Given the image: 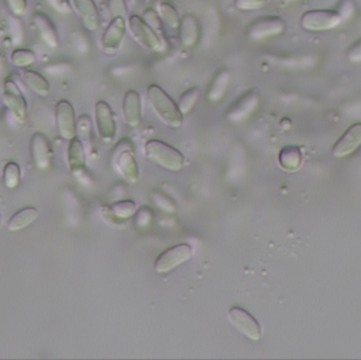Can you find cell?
Masks as SVG:
<instances>
[{
	"mask_svg": "<svg viewBox=\"0 0 361 360\" xmlns=\"http://www.w3.org/2000/svg\"><path fill=\"white\" fill-rule=\"evenodd\" d=\"M67 164L72 175L80 179L86 172V147L78 137L68 141Z\"/></svg>",
	"mask_w": 361,
	"mask_h": 360,
	"instance_id": "d6986e66",
	"label": "cell"
},
{
	"mask_svg": "<svg viewBox=\"0 0 361 360\" xmlns=\"http://www.w3.org/2000/svg\"><path fill=\"white\" fill-rule=\"evenodd\" d=\"M36 55L33 50L29 49H15L12 51L11 55H10V62L12 65H15V67L19 69H26L29 66L33 65L36 62Z\"/></svg>",
	"mask_w": 361,
	"mask_h": 360,
	"instance_id": "83f0119b",
	"label": "cell"
},
{
	"mask_svg": "<svg viewBox=\"0 0 361 360\" xmlns=\"http://www.w3.org/2000/svg\"><path fill=\"white\" fill-rule=\"evenodd\" d=\"M4 103L18 124H25L27 119V101L21 88L15 80L6 79L4 83Z\"/></svg>",
	"mask_w": 361,
	"mask_h": 360,
	"instance_id": "8992f818",
	"label": "cell"
},
{
	"mask_svg": "<svg viewBox=\"0 0 361 360\" xmlns=\"http://www.w3.org/2000/svg\"><path fill=\"white\" fill-rule=\"evenodd\" d=\"M361 145V123L355 124L346 130L344 135L334 144L332 154L334 157L343 158L350 155Z\"/></svg>",
	"mask_w": 361,
	"mask_h": 360,
	"instance_id": "e0dca14e",
	"label": "cell"
},
{
	"mask_svg": "<svg viewBox=\"0 0 361 360\" xmlns=\"http://www.w3.org/2000/svg\"><path fill=\"white\" fill-rule=\"evenodd\" d=\"M1 223H3V220H1V215H0V227H1Z\"/></svg>",
	"mask_w": 361,
	"mask_h": 360,
	"instance_id": "74e56055",
	"label": "cell"
},
{
	"mask_svg": "<svg viewBox=\"0 0 361 360\" xmlns=\"http://www.w3.org/2000/svg\"><path fill=\"white\" fill-rule=\"evenodd\" d=\"M6 5L9 8L12 15L22 17L27 10V0H5Z\"/></svg>",
	"mask_w": 361,
	"mask_h": 360,
	"instance_id": "d6a6232c",
	"label": "cell"
},
{
	"mask_svg": "<svg viewBox=\"0 0 361 360\" xmlns=\"http://www.w3.org/2000/svg\"><path fill=\"white\" fill-rule=\"evenodd\" d=\"M200 90L197 86H192L188 88L185 91L180 95L178 99V105L180 111L182 112L184 116L190 113L194 107H195L197 102L199 101Z\"/></svg>",
	"mask_w": 361,
	"mask_h": 360,
	"instance_id": "484cf974",
	"label": "cell"
},
{
	"mask_svg": "<svg viewBox=\"0 0 361 360\" xmlns=\"http://www.w3.org/2000/svg\"><path fill=\"white\" fill-rule=\"evenodd\" d=\"M136 211V204L132 200H122L110 207V212L118 218H128Z\"/></svg>",
	"mask_w": 361,
	"mask_h": 360,
	"instance_id": "4dcf8cb0",
	"label": "cell"
},
{
	"mask_svg": "<svg viewBox=\"0 0 361 360\" xmlns=\"http://www.w3.org/2000/svg\"><path fill=\"white\" fill-rule=\"evenodd\" d=\"M23 80L25 85L37 95L40 97H47L49 95L51 86L49 80L38 72L33 69H24Z\"/></svg>",
	"mask_w": 361,
	"mask_h": 360,
	"instance_id": "603a6c76",
	"label": "cell"
},
{
	"mask_svg": "<svg viewBox=\"0 0 361 360\" xmlns=\"http://www.w3.org/2000/svg\"><path fill=\"white\" fill-rule=\"evenodd\" d=\"M143 19L145 20L146 23L152 27L162 39L166 43V32L164 29V22H162V18L158 15V12L152 9V8H148L144 11Z\"/></svg>",
	"mask_w": 361,
	"mask_h": 360,
	"instance_id": "f546056e",
	"label": "cell"
},
{
	"mask_svg": "<svg viewBox=\"0 0 361 360\" xmlns=\"http://www.w3.org/2000/svg\"><path fill=\"white\" fill-rule=\"evenodd\" d=\"M118 146L120 151H118L114 157L116 169L126 181L136 183L140 177V170L134 156L133 144L130 140H124Z\"/></svg>",
	"mask_w": 361,
	"mask_h": 360,
	"instance_id": "5b68a950",
	"label": "cell"
},
{
	"mask_svg": "<svg viewBox=\"0 0 361 360\" xmlns=\"http://www.w3.org/2000/svg\"><path fill=\"white\" fill-rule=\"evenodd\" d=\"M126 32H127L126 18H113V20L106 26L105 31L102 35V48L108 53H115L122 46Z\"/></svg>",
	"mask_w": 361,
	"mask_h": 360,
	"instance_id": "4fadbf2b",
	"label": "cell"
},
{
	"mask_svg": "<svg viewBox=\"0 0 361 360\" xmlns=\"http://www.w3.org/2000/svg\"><path fill=\"white\" fill-rule=\"evenodd\" d=\"M258 105H260V93L258 90H248L234 103H232L228 112V118L232 123H242L258 109Z\"/></svg>",
	"mask_w": 361,
	"mask_h": 360,
	"instance_id": "9c48e42d",
	"label": "cell"
},
{
	"mask_svg": "<svg viewBox=\"0 0 361 360\" xmlns=\"http://www.w3.org/2000/svg\"><path fill=\"white\" fill-rule=\"evenodd\" d=\"M344 22L336 10H310L303 13L301 25L308 31H328Z\"/></svg>",
	"mask_w": 361,
	"mask_h": 360,
	"instance_id": "277c9868",
	"label": "cell"
},
{
	"mask_svg": "<svg viewBox=\"0 0 361 360\" xmlns=\"http://www.w3.org/2000/svg\"><path fill=\"white\" fill-rule=\"evenodd\" d=\"M158 15L162 22L170 26L171 29H178L180 23V17L176 8L166 0H162L157 7Z\"/></svg>",
	"mask_w": 361,
	"mask_h": 360,
	"instance_id": "d4e9b609",
	"label": "cell"
},
{
	"mask_svg": "<svg viewBox=\"0 0 361 360\" xmlns=\"http://www.w3.org/2000/svg\"><path fill=\"white\" fill-rule=\"evenodd\" d=\"M287 1H294V0H287Z\"/></svg>",
	"mask_w": 361,
	"mask_h": 360,
	"instance_id": "f35d334b",
	"label": "cell"
},
{
	"mask_svg": "<svg viewBox=\"0 0 361 360\" xmlns=\"http://www.w3.org/2000/svg\"><path fill=\"white\" fill-rule=\"evenodd\" d=\"M192 257V248L188 244H180L169 248L157 258L155 269L157 273L164 274L178 267Z\"/></svg>",
	"mask_w": 361,
	"mask_h": 360,
	"instance_id": "30bf717a",
	"label": "cell"
},
{
	"mask_svg": "<svg viewBox=\"0 0 361 360\" xmlns=\"http://www.w3.org/2000/svg\"><path fill=\"white\" fill-rule=\"evenodd\" d=\"M47 3L53 8L54 11L61 15H70L73 11V6L70 0H47Z\"/></svg>",
	"mask_w": 361,
	"mask_h": 360,
	"instance_id": "836d02e7",
	"label": "cell"
},
{
	"mask_svg": "<svg viewBox=\"0 0 361 360\" xmlns=\"http://www.w3.org/2000/svg\"><path fill=\"white\" fill-rule=\"evenodd\" d=\"M73 6L88 31L99 29L100 13L94 0H73Z\"/></svg>",
	"mask_w": 361,
	"mask_h": 360,
	"instance_id": "ffe728a7",
	"label": "cell"
},
{
	"mask_svg": "<svg viewBox=\"0 0 361 360\" xmlns=\"http://www.w3.org/2000/svg\"><path fill=\"white\" fill-rule=\"evenodd\" d=\"M110 13L115 17L126 18L127 15V3L126 0H110Z\"/></svg>",
	"mask_w": 361,
	"mask_h": 360,
	"instance_id": "d590c367",
	"label": "cell"
},
{
	"mask_svg": "<svg viewBox=\"0 0 361 360\" xmlns=\"http://www.w3.org/2000/svg\"><path fill=\"white\" fill-rule=\"evenodd\" d=\"M122 109L127 125L132 128L138 127L142 121L141 95L133 89L126 91L122 99Z\"/></svg>",
	"mask_w": 361,
	"mask_h": 360,
	"instance_id": "2e32d148",
	"label": "cell"
},
{
	"mask_svg": "<svg viewBox=\"0 0 361 360\" xmlns=\"http://www.w3.org/2000/svg\"><path fill=\"white\" fill-rule=\"evenodd\" d=\"M336 11L340 13L341 17L343 18L344 21L350 19L352 15H354L355 12L354 0H341V3L339 4L338 9H336Z\"/></svg>",
	"mask_w": 361,
	"mask_h": 360,
	"instance_id": "e575fe53",
	"label": "cell"
},
{
	"mask_svg": "<svg viewBox=\"0 0 361 360\" xmlns=\"http://www.w3.org/2000/svg\"><path fill=\"white\" fill-rule=\"evenodd\" d=\"M54 116L60 137L71 141L77 137V118L73 104L68 100H60L54 107Z\"/></svg>",
	"mask_w": 361,
	"mask_h": 360,
	"instance_id": "52a82bcc",
	"label": "cell"
},
{
	"mask_svg": "<svg viewBox=\"0 0 361 360\" xmlns=\"http://www.w3.org/2000/svg\"><path fill=\"white\" fill-rule=\"evenodd\" d=\"M178 36L180 41L184 47H195L199 43L202 36L199 20L192 13H186L183 18H180V26H178Z\"/></svg>",
	"mask_w": 361,
	"mask_h": 360,
	"instance_id": "ac0fdd59",
	"label": "cell"
},
{
	"mask_svg": "<svg viewBox=\"0 0 361 360\" xmlns=\"http://www.w3.org/2000/svg\"><path fill=\"white\" fill-rule=\"evenodd\" d=\"M31 154L34 164L39 170L51 167L53 151L48 138L43 132H35L31 139Z\"/></svg>",
	"mask_w": 361,
	"mask_h": 360,
	"instance_id": "5bb4252c",
	"label": "cell"
},
{
	"mask_svg": "<svg viewBox=\"0 0 361 360\" xmlns=\"http://www.w3.org/2000/svg\"><path fill=\"white\" fill-rule=\"evenodd\" d=\"M148 102L162 123L172 128H180L184 115L178 109V103L160 86L152 84L146 91Z\"/></svg>",
	"mask_w": 361,
	"mask_h": 360,
	"instance_id": "6da1fadb",
	"label": "cell"
},
{
	"mask_svg": "<svg viewBox=\"0 0 361 360\" xmlns=\"http://www.w3.org/2000/svg\"><path fill=\"white\" fill-rule=\"evenodd\" d=\"M128 22L132 36L140 45L152 52L166 51V41L146 23L143 17L132 15Z\"/></svg>",
	"mask_w": 361,
	"mask_h": 360,
	"instance_id": "3957f363",
	"label": "cell"
},
{
	"mask_svg": "<svg viewBox=\"0 0 361 360\" xmlns=\"http://www.w3.org/2000/svg\"><path fill=\"white\" fill-rule=\"evenodd\" d=\"M286 29V22L280 17H262L249 27V38L254 41H262L280 35Z\"/></svg>",
	"mask_w": 361,
	"mask_h": 360,
	"instance_id": "8fae6325",
	"label": "cell"
},
{
	"mask_svg": "<svg viewBox=\"0 0 361 360\" xmlns=\"http://www.w3.org/2000/svg\"><path fill=\"white\" fill-rule=\"evenodd\" d=\"M268 0H234L235 6L242 11H254L265 6Z\"/></svg>",
	"mask_w": 361,
	"mask_h": 360,
	"instance_id": "1f68e13d",
	"label": "cell"
},
{
	"mask_svg": "<svg viewBox=\"0 0 361 360\" xmlns=\"http://www.w3.org/2000/svg\"><path fill=\"white\" fill-rule=\"evenodd\" d=\"M96 112V126L100 138L104 141L114 139L117 132L115 115L110 104L103 100L96 102L94 106Z\"/></svg>",
	"mask_w": 361,
	"mask_h": 360,
	"instance_id": "7c38bea8",
	"label": "cell"
},
{
	"mask_svg": "<svg viewBox=\"0 0 361 360\" xmlns=\"http://www.w3.org/2000/svg\"><path fill=\"white\" fill-rule=\"evenodd\" d=\"M232 79V74L228 69H222L216 72V75L212 78L208 90H206V98L212 103L222 100L228 91V86Z\"/></svg>",
	"mask_w": 361,
	"mask_h": 360,
	"instance_id": "44dd1931",
	"label": "cell"
},
{
	"mask_svg": "<svg viewBox=\"0 0 361 360\" xmlns=\"http://www.w3.org/2000/svg\"><path fill=\"white\" fill-rule=\"evenodd\" d=\"M145 156L152 164L169 170L178 172L183 169L185 157L174 146L160 141V140H148L144 146Z\"/></svg>",
	"mask_w": 361,
	"mask_h": 360,
	"instance_id": "7a4b0ae2",
	"label": "cell"
},
{
	"mask_svg": "<svg viewBox=\"0 0 361 360\" xmlns=\"http://www.w3.org/2000/svg\"><path fill=\"white\" fill-rule=\"evenodd\" d=\"M347 60L352 63H359L361 62V38L355 41L350 49L347 50Z\"/></svg>",
	"mask_w": 361,
	"mask_h": 360,
	"instance_id": "8d00e7d4",
	"label": "cell"
},
{
	"mask_svg": "<svg viewBox=\"0 0 361 360\" xmlns=\"http://www.w3.org/2000/svg\"><path fill=\"white\" fill-rule=\"evenodd\" d=\"M22 171L19 164L15 161H9L6 164L3 171L4 185L9 189H17L21 183Z\"/></svg>",
	"mask_w": 361,
	"mask_h": 360,
	"instance_id": "4316f807",
	"label": "cell"
},
{
	"mask_svg": "<svg viewBox=\"0 0 361 360\" xmlns=\"http://www.w3.org/2000/svg\"><path fill=\"white\" fill-rule=\"evenodd\" d=\"M280 167L284 171L294 172L300 169L303 163L302 149L296 145H288L282 147L278 155Z\"/></svg>",
	"mask_w": 361,
	"mask_h": 360,
	"instance_id": "7402d4cb",
	"label": "cell"
},
{
	"mask_svg": "<svg viewBox=\"0 0 361 360\" xmlns=\"http://www.w3.org/2000/svg\"><path fill=\"white\" fill-rule=\"evenodd\" d=\"M228 319L244 337L252 341H258L261 339L262 330H261L260 324L251 314L244 311L242 307L238 306L232 307L228 312Z\"/></svg>",
	"mask_w": 361,
	"mask_h": 360,
	"instance_id": "ba28073f",
	"label": "cell"
},
{
	"mask_svg": "<svg viewBox=\"0 0 361 360\" xmlns=\"http://www.w3.org/2000/svg\"><path fill=\"white\" fill-rule=\"evenodd\" d=\"M32 22L40 39L50 49H57L60 46V35L52 20L41 11L34 12Z\"/></svg>",
	"mask_w": 361,
	"mask_h": 360,
	"instance_id": "9a60e30c",
	"label": "cell"
},
{
	"mask_svg": "<svg viewBox=\"0 0 361 360\" xmlns=\"http://www.w3.org/2000/svg\"><path fill=\"white\" fill-rule=\"evenodd\" d=\"M91 118L86 114H82L78 117L77 120V135H79V139L85 147H91L92 142H93V131H92Z\"/></svg>",
	"mask_w": 361,
	"mask_h": 360,
	"instance_id": "f1b7e54d",
	"label": "cell"
},
{
	"mask_svg": "<svg viewBox=\"0 0 361 360\" xmlns=\"http://www.w3.org/2000/svg\"><path fill=\"white\" fill-rule=\"evenodd\" d=\"M39 217V212L36 208L26 207L12 215L8 221V229L11 232H19L31 225Z\"/></svg>",
	"mask_w": 361,
	"mask_h": 360,
	"instance_id": "cb8c5ba5",
	"label": "cell"
}]
</instances>
